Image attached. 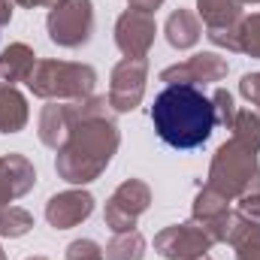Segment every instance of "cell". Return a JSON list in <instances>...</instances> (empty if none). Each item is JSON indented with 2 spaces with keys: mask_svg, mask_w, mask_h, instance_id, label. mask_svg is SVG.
Listing matches in <instances>:
<instances>
[{
  "mask_svg": "<svg viewBox=\"0 0 260 260\" xmlns=\"http://www.w3.org/2000/svg\"><path fill=\"white\" fill-rule=\"evenodd\" d=\"M151 124L160 142L179 151H191L209 142L215 124L212 100L197 85H167L151 106Z\"/></svg>",
  "mask_w": 260,
  "mask_h": 260,
  "instance_id": "1",
  "label": "cell"
},
{
  "mask_svg": "<svg viewBox=\"0 0 260 260\" xmlns=\"http://www.w3.org/2000/svg\"><path fill=\"white\" fill-rule=\"evenodd\" d=\"M121 145V130L115 118H94V121H79L70 130L67 142L58 148L55 157V173L67 185H88L106 173L112 164L115 151Z\"/></svg>",
  "mask_w": 260,
  "mask_h": 260,
  "instance_id": "2",
  "label": "cell"
},
{
  "mask_svg": "<svg viewBox=\"0 0 260 260\" xmlns=\"http://www.w3.org/2000/svg\"><path fill=\"white\" fill-rule=\"evenodd\" d=\"M206 185L215 188L218 194H224L230 203H236L239 197L260 194L257 151H251L248 145H242V142H236V139L230 136V139L221 142L218 151L212 154Z\"/></svg>",
  "mask_w": 260,
  "mask_h": 260,
  "instance_id": "3",
  "label": "cell"
},
{
  "mask_svg": "<svg viewBox=\"0 0 260 260\" xmlns=\"http://www.w3.org/2000/svg\"><path fill=\"white\" fill-rule=\"evenodd\" d=\"M27 88L34 97L40 100H85L94 94L97 88V70L91 64H79V61H55V58H43L34 67V76L27 79Z\"/></svg>",
  "mask_w": 260,
  "mask_h": 260,
  "instance_id": "4",
  "label": "cell"
},
{
  "mask_svg": "<svg viewBox=\"0 0 260 260\" xmlns=\"http://www.w3.org/2000/svg\"><path fill=\"white\" fill-rule=\"evenodd\" d=\"M49 40L61 49H82L94 37V3L91 0H58L46 15Z\"/></svg>",
  "mask_w": 260,
  "mask_h": 260,
  "instance_id": "5",
  "label": "cell"
},
{
  "mask_svg": "<svg viewBox=\"0 0 260 260\" xmlns=\"http://www.w3.org/2000/svg\"><path fill=\"white\" fill-rule=\"evenodd\" d=\"M151 206V188L142 179H124L112 197L106 200L103 209V224L112 233H124V230H136V221L148 212Z\"/></svg>",
  "mask_w": 260,
  "mask_h": 260,
  "instance_id": "6",
  "label": "cell"
},
{
  "mask_svg": "<svg viewBox=\"0 0 260 260\" xmlns=\"http://www.w3.org/2000/svg\"><path fill=\"white\" fill-rule=\"evenodd\" d=\"M148 61L145 58H121L109 73V106L115 115L133 112L145 97Z\"/></svg>",
  "mask_w": 260,
  "mask_h": 260,
  "instance_id": "7",
  "label": "cell"
},
{
  "mask_svg": "<svg viewBox=\"0 0 260 260\" xmlns=\"http://www.w3.org/2000/svg\"><path fill=\"white\" fill-rule=\"evenodd\" d=\"M212 239L209 233L203 230L200 221H185V224H173V227H164L157 236H154V251L164 260H197L206 257L212 251Z\"/></svg>",
  "mask_w": 260,
  "mask_h": 260,
  "instance_id": "8",
  "label": "cell"
},
{
  "mask_svg": "<svg viewBox=\"0 0 260 260\" xmlns=\"http://www.w3.org/2000/svg\"><path fill=\"white\" fill-rule=\"evenodd\" d=\"M227 73H230L227 58H221L218 52H200L182 64L160 70V82L164 85H197V88H203V85L227 79Z\"/></svg>",
  "mask_w": 260,
  "mask_h": 260,
  "instance_id": "9",
  "label": "cell"
},
{
  "mask_svg": "<svg viewBox=\"0 0 260 260\" xmlns=\"http://www.w3.org/2000/svg\"><path fill=\"white\" fill-rule=\"evenodd\" d=\"M157 37V21L148 12L124 9L115 21V46L124 58H148Z\"/></svg>",
  "mask_w": 260,
  "mask_h": 260,
  "instance_id": "10",
  "label": "cell"
},
{
  "mask_svg": "<svg viewBox=\"0 0 260 260\" xmlns=\"http://www.w3.org/2000/svg\"><path fill=\"white\" fill-rule=\"evenodd\" d=\"M94 212V197L82 188H73V191H61V194L49 197L46 203V221L55 227V230H70V227H79L82 221H88Z\"/></svg>",
  "mask_w": 260,
  "mask_h": 260,
  "instance_id": "11",
  "label": "cell"
},
{
  "mask_svg": "<svg viewBox=\"0 0 260 260\" xmlns=\"http://www.w3.org/2000/svg\"><path fill=\"white\" fill-rule=\"evenodd\" d=\"M34 185H37V170L24 154L18 151L0 154V206H9L12 200L34 191Z\"/></svg>",
  "mask_w": 260,
  "mask_h": 260,
  "instance_id": "12",
  "label": "cell"
},
{
  "mask_svg": "<svg viewBox=\"0 0 260 260\" xmlns=\"http://www.w3.org/2000/svg\"><path fill=\"white\" fill-rule=\"evenodd\" d=\"M73 109L70 103H61V100H49L40 112V121H37V136L46 148L58 151L61 145L67 142L70 130H73Z\"/></svg>",
  "mask_w": 260,
  "mask_h": 260,
  "instance_id": "13",
  "label": "cell"
},
{
  "mask_svg": "<svg viewBox=\"0 0 260 260\" xmlns=\"http://www.w3.org/2000/svg\"><path fill=\"white\" fill-rule=\"evenodd\" d=\"M164 37H167V43L173 49L188 52V49H194L197 43H200V37H203V21H200V15H197L194 9L179 6V9L170 12V18L164 24Z\"/></svg>",
  "mask_w": 260,
  "mask_h": 260,
  "instance_id": "14",
  "label": "cell"
},
{
  "mask_svg": "<svg viewBox=\"0 0 260 260\" xmlns=\"http://www.w3.org/2000/svg\"><path fill=\"white\" fill-rule=\"evenodd\" d=\"M34 67H37V55L27 43H9L0 49V82L27 85V79L34 76Z\"/></svg>",
  "mask_w": 260,
  "mask_h": 260,
  "instance_id": "15",
  "label": "cell"
},
{
  "mask_svg": "<svg viewBox=\"0 0 260 260\" xmlns=\"http://www.w3.org/2000/svg\"><path fill=\"white\" fill-rule=\"evenodd\" d=\"M27 118H30V109H27V97L9 85V82H0V133H21L27 127Z\"/></svg>",
  "mask_w": 260,
  "mask_h": 260,
  "instance_id": "16",
  "label": "cell"
},
{
  "mask_svg": "<svg viewBox=\"0 0 260 260\" xmlns=\"http://www.w3.org/2000/svg\"><path fill=\"white\" fill-rule=\"evenodd\" d=\"M242 0H197V15L206 27H230L245 18Z\"/></svg>",
  "mask_w": 260,
  "mask_h": 260,
  "instance_id": "17",
  "label": "cell"
},
{
  "mask_svg": "<svg viewBox=\"0 0 260 260\" xmlns=\"http://www.w3.org/2000/svg\"><path fill=\"white\" fill-rule=\"evenodd\" d=\"M227 245H233L236 260H260V221H248L236 212V224Z\"/></svg>",
  "mask_w": 260,
  "mask_h": 260,
  "instance_id": "18",
  "label": "cell"
},
{
  "mask_svg": "<svg viewBox=\"0 0 260 260\" xmlns=\"http://www.w3.org/2000/svg\"><path fill=\"white\" fill-rule=\"evenodd\" d=\"M106 260H145V236L139 230L115 233L112 242L103 248Z\"/></svg>",
  "mask_w": 260,
  "mask_h": 260,
  "instance_id": "19",
  "label": "cell"
},
{
  "mask_svg": "<svg viewBox=\"0 0 260 260\" xmlns=\"http://www.w3.org/2000/svg\"><path fill=\"white\" fill-rule=\"evenodd\" d=\"M224 212H230V200L224 194H218L215 188H209V185H200L194 206H191V218L206 221V218H215V215H224Z\"/></svg>",
  "mask_w": 260,
  "mask_h": 260,
  "instance_id": "20",
  "label": "cell"
},
{
  "mask_svg": "<svg viewBox=\"0 0 260 260\" xmlns=\"http://www.w3.org/2000/svg\"><path fill=\"white\" fill-rule=\"evenodd\" d=\"M34 230V215L21 206H0V236L3 239H21Z\"/></svg>",
  "mask_w": 260,
  "mask_h": 260,
  "instance_id": "21",
  "label": "cell"
},
{
  "mask_svg": "<svg viewBox=\"0 0 260 260\" xmlns=\"http://www.w3.org/2000/svg\"><path fill=\"white\" fill-rule=\"evenodd\" d=\"M233 139L248 145L251 151L260 154V112L257 109H239L233 118Z\"/></svg>",
  "mask_w": 260,
  "mask_h": 260,
  "instance_id": "22",
  "label": "cell"
},
{
  "mask_svg": "<svg viewBox=\"0 0 260 260\" xmlns=\"http://www.w3.org/2000/svg\"><path fill=\"white\" fill-rule=\"evenodd\" d=\"M239 52L260 61V12H251L239 24Z\"/></svg>",
  "mask_w": 260,
  "mask_h": 260,
  "instance_id": "23",
  "label": "cell"
},
{
  "mask_svg": "<svg viewBox=\"0 0 260 260\" xmlns=\"http://www.w3.org/2000/svg\"><path fill=\"white\" fill-rule=\"evenodd\" d=\"M212 109H215V124H221V127H233V118H236V100H233V94L227 91V88H218L212 97Z\"/></svg>",
  "mask_w": 260,
  "mask_h": 260,
  "instance_id": "24",
  "label": "cell"
},
{
  "mask_svg": "<svg viewBox=\"0 0 260 260\" xmlns=\"http://www.w3.org/2000/svg\"><path fill=\"white\" fill-rule=\"evenodd\" d=\"M239 24H230V27H206V40L212 46H218V49L239 52Z\"/></svg>",
  "mask_w": 260,
  "mask_h": 260,
  "instance_id": "25",
  "label": "cell"
},
{
  "mask_svg": "<svg viewBox=\"0 0 260 260\" xmlns=\"http://www.w3.org/2000/svg\"><path fill=\"white\" fill-rule=\"evenodd\" d=\"M64 257L67 260H106V254H103V248L94 239H73L67 245Z\"/></svg>",
  "mask_w": 260,
  "mask_h": 260,
  "instance_id": "26",
  "label": "cell"
},
{
  "mask_svg": "<svg viewBox=\"0 0 260 260\" xmlns=\"http://www.w3.org/2000/svg\"><path fill=\"white\" fill-rule=\"evenodd\" d=\"M239 94H242L254 109H260V73H245V76L239 79Z\"/></svg>",
  "mask_w": 260,
  "mask_h": 260,
  "instance_id": "27",
  "label": "cell"
},
{
  "mask_svg": "<svg viewBox=\"0 0 260 260\" xmlns=\"http://www.w3.org/2000/svg\"><path fill=\"white\" fill-rule=\"evenodd\" d=\"M236 212L245 215L248 221H260V194H248L236 200Z\"/></svg>",
  "mask_w": 260,
  "mask_h": 260,
  "instance_id": "28",
  "label": "cell"
},
{
  "mask_svg": "<svg viewBox=\"0 0 260 260\" xmlns=\"http://www.w3.org/2000/svg\"><path fill=\"white\" fill-rule=\"evenodd\" d=\"M160 6H164V0H127V9H136V12H148V15H154Z\"/></svg>",
  "mask_w": 260,
  "mask_h": 260,
  "instance_id": "29",
  "label": "cell"
},
{
  "mask_svg": "<svg viewBox=\"0 0 260 260\" xmlns=\"http://www.w3.org/2000/svg\"><path fill=\"white\" fill-rule=\"evenodd\" d=\"M12 0H0V27H6L9 21H12Z\"/></svg>",
  "mask_w": 260,
  "mask_h": 260,
  "instance_id": "30",
  "label": "cell"
},
{
  "mask_svg": "<svg viewBox=\"0 0 260 260\" xmlns=\"http://www.w3.org/2000/svg\"><path fill=\"white\" fill-rule=\"evenodd\" d=\"M12 3H18V6H24V9H43V6H55L58 0H12Z\"/></svg>",
  "mask_w": 260,
  "mask_h": 260,
  "instance_id": "31",
  "label": "cell"
},
{
  "mask_svg": "<svg viewBox=\"0 0 260 260\" xmlns=\"http://www.w3.org/2000/svg\"><path fill=\"white\" fill-rule=\"evenodd\" d=\"M24 260H49V257H40V254H34V257H24Z\"/></svg>",
  "mask_w": 260,
  "mask_h": 260,
  "instance_id": "32",
  "label": "cell"
},
{
  "mask_svg": "<svg viewBox=\"0 0 260 260\" xmlns=\"http://www.w3.org/2000/svg\"><path fill=\"white\" fill-rule=\"evenodd\" d=\"M242 3H260V0H242Z\"/></svg>",
  "mask_w": 260,
  "mask_h": 260,
  "instance_id": "33",
  "label": "cell"
},
{
  "mask_svg": "<svg viewBox=\"0 0 260 260\" xmlns=\"http://www.w3.org/2000/svg\"><path fill=\"white\" fill-rule=\"evenodd\" d=\"M0 260H6V254H3V248H0Z\"/></svg>",
  "mask_w": 260,
  "mask_h": 260,
  "instance_id": "34",
  "label": "cell"
},
{
  "mask_svg": "<svg viewBox=\"0 0 260 260\" xmlns=\"http://www.w3.org/2000/svg\"><path fill=\"white\" fill-rule=\"evenodd\" d=\"M197 260H212V257H209V254H206V257H197Z\"/></svg>",
  "mask_w": 260,
  "mask_h": 260,
  "instance_id": "35",
  "label": "cell"
}]
</instances>
